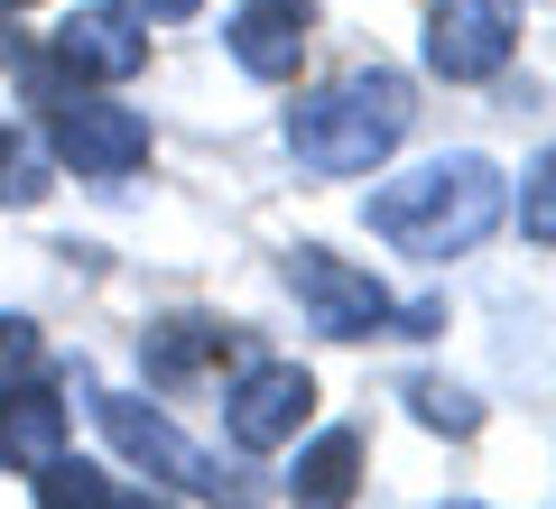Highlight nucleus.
<instances>
[{"instance_id":"ddd939ff","label":"nucleus","mask_w":556,"mask_h":509,"mask_svg":"<svg viewBox=\"0 0 556 509\" xmlns=\"http://www.w3.org/2000/svg\"><path fill=\"white\" fill-rule=\"evenodd\" d=\"M28 482H38V509H112V472L75 463V454H47Z\"/></svg>"},{"instance_id":"f257e3e1","label":"nucleus","mask_w":556,"mask_h":509,"mask_svg":"<svg viewBox=\"0 0 556 509\" xmlns=\"http://www.w3.org/2000/svg\"><path fill=\"white\" fill-rule=\"evenodd\" d=\"M501 204H510V186H501L492 157L445 149V157L399 167L390 186H371L362 222H371L390 251H408V259H464V251H482V241L501 232Z\"/></svg>"},{"instance_id":"20e7f679","label":"nucleus","mask_w":556,"mask_h":509,"mask_svg":"<svg viewBox=\"0 0 556 509\" xmlns=\"http://www.w3.org/2000/svg\"><path fill=\"white\" fill-rule=\"evenodd\" d=\"M288 288H298L306 325L325 333V343H371V333H390V288H380L371 269H353V259H334L325 241H298L288 251Z\"/></svg>"},{"instance_id":"9b49d317","label":"nucleus","mask_w":556,"mask_h":509,"mask_svg":"<svg viewBox=\"0 0 556 509\" xmlns=\"http://www.w3.org/2000/svg\"><path fill=\"white\" fill-rule=\"evenodd\" d=\"M241 333L223 325V315H167V325H149L139 333V371L159 380V390H177V380H195V371H214L223 353H232Z\"/></svg>"},{"instance_id":"7ed1b4c3","label":"nucleus","mask_w":556,"mask_h":509,"mask_svg":"<svg viewBox=\"0 0 556 509\" xmlns=\"http://www.w3.org/2000/svg\"><path fill=\"white\" fill-rule=\"evenodd\" d=\"M93 417H102V435H112V445L130 454L139 472H149V482H177V491H195V500H223V509H241L232 472H223L204 445H186V435L167 427V408H149L139 390H93Z\"/></svg>"},{"instance_id":"9d476101","label":"nucleus","mask_w":556,"mask_h":509,"mask_svg":"<svg viewBox=\"0 0 556 509\" xmlns=\"http://www.w3.org/2000/svg\"><path fill=\"white\" fill-rule=\"evenodd\" d=\"M362 427H325V435H306L298 445V463H288V500L298 509H353V491H362Z\"/></svg>"},{"instance_id":"aec40b11","label":"nucleus","mask_w":556,"mask_h":509,"mask_svg":"<svg viewBox=\"0 0 556 509\" xmlns=\"http://www.w3.org/2000/svg\"><path fill=\"white\" fill-rule=\"evenodd\" d=\"M0 10H38V0H0Z\"/></svg>"},{"instance_id":"6ab92c4d","label":"nucleus","mask_w":556,"mask_h":509,"mask_svg":"<svg viewBox=\"0 0 556 509\" xmlns=\"http://www.w3.org/2000/svg\"><path fill=\"white\" fill-rule=\"evenodd\" d=\"M112 509H167V500H149V491H139V500H121V491H112Z\"/></svg>"},{"instance_id":"39448f33","label":"nucleus","mask_w":556,"mask_h":509,"mask_svg":"<svg viewBox=\"0 0 556 509\" xmlns=\"http://www.w3.org/2000/svg\"><path fill=\"white\" fill-rule=\"evenodd\" d=\"M47 149H56V167H75V177H130V167H149V120H139L130 102L75 84V93L47 102Z\"/></svg>"},{"instance_id":"0eeeda50","label":"nucleus","mask_w":556,"mask_h":509,"mask_svg":"<svg viewBox=\"0 0 556 509\" xmlns=\"http://www.w3.org/2000/svg\"><path fill=\"white\" fill-rule=\"evenodd\" d=\"M510 56H519L510 0H437V10H427V75H445V84H492Z\"/></svg>"},{"instance_id":"412c9836","label":"nucleus","mask_w":556,"mask_h":509,"mask_svg":"<svg viewBox=\"0 0 556 509\" xmlns=\"http://www.w3.org/2000/svg\"><path fill=\"white\" fill-rule=\"evenodd\" d=\"M445 509H482V500H445Z\"/></svg>"},{"instance_id":"2eb2a0df","label":"nucleus","mask_w":556,"mask_h":509,"mask_svg":"<svg viewBox=\"0 0 556 509\" xmlns=\"http://www.w3.org/2000/svg\"><path fill=\"white\" fill-rule=\"evenodd\" d=\"M547 177H556V167H547V149H538V157H529V195H519V214H529V241H538V251H547V232H556V195H547Z\"/></svg>"},{"instance_id":"6e6552de","label":"nucleus","mask_w":556,"mask_h":509,"mask_svg":"<svg viewBox=\"0 0 556 509\" xmlns=\"http://www.w3.org/2000/svg\"><path fill=\"white\" fill-rule=\"evenodd\" d=\"M139 65H149V28L130 10H112V0H93V10H75L56 28V75H75V84H130Z\"/></svg>"},{"instance_id":"4468645a","label":"nucleus","mask_w":556,"mask_h":509,"mask_svg":"<svg viewBox=\"0 0 556 509\" xmlns=\"http://www.w3.org/2000/svg\"><path fill=\"white\" fill-rule=\"evenodd\" d=\"M408 408H417V427H437V435H473L482 427L473 390H455V380H408Z\"/></svg>"},{"instance_id":"f03ea898","label":"nucleus","mask_w":556,"mask_h":509,"mask_svg":"<svg viewBox=\"0 0 556 509\" xmlns=\"http://www.w3.org/2000/svg\"><path fill=\"white\" fill-rule=\"evenodd\" d=\"M408 120H417L408 75H390V65H353V75L298 93V112H288V157L316 167V177H371V167L399 157Z\"/></svg>"},{"instance_id":"f8f14e48","label":"nucleus","mask_w":556,"mask_h":509,"mask_svg":"<svg viewBox=\"0 0 556 509\" xmlns=\"http://www.w3.org/2000/svg\"><path fill=\"white\" fill-rule=\"evenodd\" d=\"M47 454H65V398L47 390V380H10V390H0V463L38 472Z\"/></svg>"},{"instance_id":"dca6fc26","label":"nucleus","mask_w":556,"mask_h":509,"mask_svg":"<svg viewBox=\"0 0 556 509\" xmlns=\"http://www.w3.org/2000/svg\"><path fill=\"white\" fill-rule=\"evenodd\" d=\"M38 361V325L28 315H0V371H28Z\"/></svg>"},{"instance_id":"1a4fd4ad","label":"nucleus","mask_w":556,"mask_h":509,"mask_svg":"<svg viewBox=\"0 0 556 509\" xmlns=\"http://www.w3.org/2000/svg\"><path fill=\"white\" fill-rule=\"evenodd\" d=\"M306 28H316V0H241L223 38H232V65L251 84H288L306 56Z\"/></svg>"},{"instance_id":"f3484780","label":"nucleus","mask_w":556,"mask_h":509,"mask_svg":"<svg viewBox=\"0 0 556 509\" xmlns=\"http://www.w3.org/2000/svg\"><path fill=\"white\" fill-rule=\"evenodd\" d=\"M112 10H130L139 28H177V20H195L204 0H112Z\"/></svg>"},{"instance_id":"a211bd4d","label":"nucleus","mask_w":556,"mask_h":509,"mask_svg":"<svg viewBox=\"0 0 556 509\" xmlns=\"http://www.w3.org/2000/svg\"><path fill=\"white\" fill-rule=\"evenodd\" d=\"M10 56H20V38H10V10H0V65H10Z\"/></svg>"},{"instance_id":"423d86ee","label":"nucleus","mask_w":556,"mask_h":509,"mask_svg":"<svg viewBox=\"0 0 556 509\" xmlns=\"http://www.w3.org/2000/svg\"><path fill=\"white\" fill-rule=\"evenodd\" d=\"M316 417V380L298 361H241V380L223 390V435L241 454H278L298 445V427Z\"/></svg>"},{"instance_id":"4be33fe9","label":"nucleus","mask_w":556,"mask_h":509,"mask_svg":"<svg viewBox=\"0 0 556 509\" xmlns=\"http://www.w3.org/2000/svg\"><path fill=\"white\" fill-rule=\"evenodd\" d=\"M0 157H10V130H0Z\"/></svg>"}]
</instances>
